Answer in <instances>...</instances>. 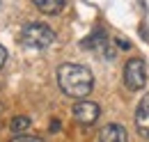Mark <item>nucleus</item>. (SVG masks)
Returning a JSON list of instances; mask_svg holds the SVG:
<instances>
[{
	"label": "nucleus",
	"instance_id": "9d476101",
	"mask_svg": "<svg viewBox=\"0 0 149 142\" xmlns=\"http://www.w3.org/2000/svg\"><path fill=\"white\" fill-rule=\"evenodd\" d=\"M12 142H44V140L37 138V135H25V133H21V135H16Z\"/></svg>",
	"mask_w": 149,
	"mask_h": 142
},
{
	"label": "nucleus",
	"instance_id": "39448f33",
	"mask_svg": "<svg viewBox=\"0 0 149 142\" xmlns=\"http://www.w3.org/2000/svg\"><path fill=\"white\" fill-rule=\"evenodd\" d=\"M135 128L142 138L149 140V94H145L135 108Z\"/></svg>",
	"mask_w": 149,
	"mask_h": 142
},
{
	"label": "nucleus",
	"instance_id": "6e6552de",
	"mask_svg": "<svg viewBox=\"0 0 149 142\" xmlns=\"http://www.w3.org/2000/svg\"><path fill=\"white\" fill-rule=\"evenodd\" d=\"M80 46H83V48H94V51H103V48H106V32H101V30L92 32L87 39L80 41Z\"/></svg>",
	"mask_w": 149,
	"mask_h": 142
},
{
	"label": "nucleus",
	"instance_id": "f03ea898",
	"mask_svg": "<svg viewBox=\"0 0 149 142\" xmlns=\"http://www.w3.org/2000/svg\"><path fill=\"white\" fill-rule=\"evenodd\" d=\"M55 41V32L53 28H48L46 23H28L21 30V44L25 48L32 51H44Z\"/></svg>",
	"mask_w": 149,
	"mask_h": 142
},
{
	"label": "nucleus",
	"instance_id": "9b49d317",
	"mask_svg": "<svg viewBox=\"0 0 149 142\" xmlns=\"http://www.w3.org/2000/svg\"><path fill=\"white\" fill-rule=\"evenodd\" d=\"M5 62H7V51H5V46L0 44V69L5 67Z\"/></svg>",
	"mask_w": 149,
	"mask_h": 142
},
{
	"label": "nucleus",
	"instance_id": "7ed1b4c3",
	"mask_svg": "<svg viewBox=\"0 0 149 142\" xmlns=\"http://www.w3.org/2000/svg\"><path fill=\"white\" fill-rule=\"evenodd\" d=\"M147 83V62L142 57H133L126 62L124 67V85L131 92H138V89L145 87Z\"/></svg>",
	"mask_w": 149,
	"mask_h": 142
},
{
	"label": "nucleus",
	"instance_id": "423d86ee",
	"mask_svg": "<svg viewBox=\"0 0 149 142\" xmlns=\"http://www.w3.org/2000/svg\"><path fill=\"white\" fill-rule=\"evenodd\" d=\"M99 142H129V133L122 124H106L99 133Z\"/></svg>",
	"mask_w": 149,
	"mask_h": 142
},
{
	"label": "nucleus",
	"instance_id": "0eeeda50",
	"mask_svg": "<svg viewBox=\"0 0 149 142\" xmlns=\"http://www.w3.org/2000/svg\"><path fill=\"white\" fill-rule=\"evenodd\" d=\"M32 2L41 14H48V16H57L67 5V0H32Z\"/></svg>",
	"mask_w": 149,
	"mask_h": 142
},
{
	"label": "nucleus",
	"instance_id": "20e7f679",
	"mask_svg": "<svg viewBox=\"0 0 149 142\" xmlns=\"http://www.w3.org/2000/svg\"><path fill=\"white\" fill-rule=\"evenodd\" d=\"M101 115V108L99 103L94 101H87V99H78V103L74 106V117L78 124H85V126H92Z\"/></svg>",
	"mask_w": 149,
	"mask_h": 142
},
{
	"label": "nucleus",
	"instance_id": "f8f14e48",
	"mask_svg": "<svg viewBox=\"0 0 149 142\" xmlns=\"http://www.w3.org/2000/svg\"><path fill=\"white\" fill-rule=\"evenodd\" d=\"M117 46L119 48H131V41L129 39H117Z\"/></svg>",
	"mask_w": 149,
	"mask_h": 142
},
{
	"label": "nucleus",
	"instance_id": "f257e3e1",
	"mask_svg": "<svg viewBox=\"0 0 149 142\" xmlns=\"http://www.w3.org/2000/svg\"><path fill=\"white\" fill-rule=\"evenodd\" d=\"M57 85L71 99H85L94 89V76L87 67L67 62L57 69Z\"/></svg>",
	"mask_w": 149,
	"mask_h": 142
},
{
	"label": "nucleus",
	"instance_id": "1a4fd4ad",
	"mask_svg": "<svg viewBox=\"0 0 149 142\" xmlns=\"http://www.w3.org/2000/svg\"><path fill=\"white\" fill-rule=\"evenodd\" d=\"M30 117H25V115H19V117H14L12 119V124H9V128H12V133H16V135H21V133H25L28 128H30Z\"/></svg>",
	"mask_w": 149,
	"mask_h": 142
}]
</instances>
